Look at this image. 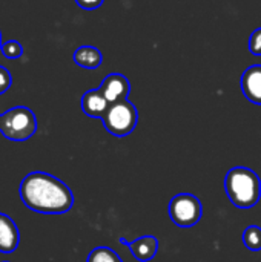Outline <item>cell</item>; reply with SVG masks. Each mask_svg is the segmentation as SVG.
<instances>
[{
    "label": "cell",
    "instance_id": "9c48e42d",
    "mask_svg": "<svg viewBox=\"0 0 261 262\" xmlns=\"http://www.w3.org/2000/svg\"><path fill=\"white\" fill-rule=\"evenodd\" d=\"M108 107L109 101L106 100L100 88L86 91L82 97V111L91 118H103Z\"/></svg>",
    "mask_w": 261,
    "mask_h": 262
},
{
    "label": "cell",
    "instance_id": "7c38bea8",
    "mask_svg": "<svg viewBox=\"0 0 261 262\" xmlns=\"http://www.w3.org/2000/svg\"><path fill=\"white\" fill-rule=\"evenodd\" d=\"M243 244L251 252H260L261 250V227L258 226H249L243 232Z\"/></svg>",
    "mask_w": 261,
    "mask_h": 262
},
{
    "label": "cell",
    "instance_id": "d6986e66",
    "mask_svg": "<svg viewBox=\"0 0 261 262\" xmlns=\"http://www.w3.org/2000/svg\"><path fill=\"white\" fill-rule=\"evenodd\" d=\"M0 124H2V115H0Z\"/></svg>",
    "mask_w": 261,
    "mask_h": 262
},
{
    "label": "cell",
    "instance_id": "277c9868",
    "mask_svg": "<svg viewBox=\"0 0 261 262\" xmlns=\"http://www.w3.org/2000/svg\"><path fill=\"white\" fill-rule=\"evenodd\" d=\"M105 129L114 137H126L134 132L138 123V111L129 101H117L109 104L105 117L102 118Z\"/></svg>",
    "mask_w": 261,
    "mask_h": 262
},
{
    "label": "cell",
    "instance_id": "8992f818",
    "mask_svg": "<svg viewBox=\"0 0 261 262\" xmlns=\"http://www.w3.org/2000/svg\"><path fill=\"white\" fill-rule=\"evenodd\" d=\"M100 91L109 101V104L128 100L131 92V83L129 80L122 74H109L105 77V80L100 84Z\"/></svg>",
    "mask_w": 261,
    "mask_h": 262
},
{
    "label": "cell",
    "instance_id": "3957f363",
    "mask_svg": "<svg viewBox=\"0 0 261 262\" xmlns=\"http://www.w3.org/2000/svg\"><path fill=\"white\" fill-rule=\"evenodd\" d=\"M0 132L11 141H26L37 132L35 114L26 106H15L2 114Z\"/></svg>",
    "mask_w": 261,
    "mask_h": 262
},
{
    "label": "cell",
    "instance_id": "9a60e30c",
    "mask_svg": "<svg viewBox=\"0 0 261 262\" xmlns=\"http://www.w3.org/2000/svg\"><path fill=\"white\" fill-rule=\"evenodd\" d=\"M249 51L254 55H261V28H257L249 37Z\"/></svg>",
    "mask_w": 261,
    "mask_h": 262
},
{
    "label": "cell",
    "instance_id": "ffe728a7",
    "mask_svg": "<svg viewBox=\"0 0 261 262\" xmlns=\"http://www.w3.org/2000/svg\"><path fill=\"white\" fill-rule=\"evenodd\" d=\"M3 262H8V261H3Z\"/></svg>",
    "mask_w": 261,
    "mask_h": 262
},
{
    "label": "cell",
    "instance_id": "e0dca14e",
    "mask_svg": "<svg viewBox=\"0 0 261 262\" xmlns=\"http://www.w3.org/2000/svg\"><path fill=\"white\" fill-rule=\"evenodd\" d=\"M105 0H75L77 6L82 8V9H86V11H92V9H97L103 5Z\"/></svg>",
    "mask_w": 261,
    "mask_h": 262
},
{
    "label": "cell",
    "instance_id": "52a82bcc",
    "mask_svg": "<svg viewBox=\"0 0 261 262\" xmlns=\"http://www.w3.org/2000/svg\"><path fill=\"white\" fill-rule=\"evenodd\" d=\"M120 244L126 246L132 253V256L140 262H149L151 259H154L158 250V239L152 235L137 238L131 243L126 239H120Z\"/></svg>",
    "mask_w": 261,
    "mask_h": 262
},
{
    "label": "cell",
    "instance_id": "ac0fdd59",
    "mask_svg": "<svg viewBox=\"0 0 261 262\" xmlns=\"http://www.w3.org/2000/svg\"><path fill=\"white\" fill-rule=\"evenodd\" d=\"M2 45H3V43H2V32H0V49H2Z\"/></svg>",
    "mask_w": 261,
    "mask_h": 262
},
{
    "label": "cell",
    "instance_id": "7a4b0ae2",
    "mask_svg": "<svg viewBox=\"0 0 261 262\" xmlns=\"http://www.w3.org/2000/svg\"><path fill=\"white\" fill-rule=\"evenodd\" d=\"M225 190L235 207L251 209L261 198L260 177L249 167H232L225 177Z\"/></svg>",
    "mask_w": 261,
    "mask_h": 262
},
{
    "label": "cell",
    "instance_id": "30bf717a",
    "mask_svg": "<svg viewBox=\"0 0 261 262\" xmlns=\"http://www.w3.org/2000/svg\"><path fill=\"white\" fill-rule=\"evenodd\" d=\"M20 241V233L15 223L0 213V253H12L17 250Z\"/></svg>",
    "mask_w": 261,
    "mask_h": 262
},
{
    "label": "cell",
    "instance_id": "5bb4252c",
    "mask_svg": "<svg viewBox=\"0 0 261 262\" xmlns=\"http://www.w3.org/2000/svg\"><path fill=\"white\" fill-rule=\"evenodd\" d=\"M2 54L6 58H20L23 55V46L17 40H9L2 45Z\"/></svg>",
    "mask_w": 261,
    "mask_h": 262
},
{
    "label": "cell",
    "instance_id": "5b68a950",
    "mask_svg": "<svg viewBox=\"0 0 261 262\" xmlns=\"http://www.w3.org/2000/svg\"><path fill=\"white\" fill-rule=\"evenodd\" d=\"M202 201L192 193H178L169 203V218L180 229H191L202 220Z\"/></svg>",
    "mask_w": 261,
    "mask_h": 262
},
{
    "label": "cell",
    "instance_id": "2e32d148",
    "mask_svg": "<svg viewBox=\"0 0 261 262\" xmlns=\"http://www.w3.org/2000/svg\"><path fill=\"white\" fill-rule=\"evenodd\" d=\"M12 84V77H11V72L0 64V95L5 94Z\"/></svg>",
    "mask_w": 261,
    "mask_h": 262
},
{
    "label": "cell",
    "instance_id": "4fadbf2b",
    "mask_svg": "<svg viewBox=\"0 0 261 262\" xmlns=\"http://www.w3.org/2000/svg\"><path fill=\"white\" fill-rule=\"evenodd\" d=\"M86 262H123L122 258L109 247H105V246H100V247H95L89 256H88V261Z\"/></svg>",
    "mask_w": 261,
    "mask_h": 262
},
{
    "label": "cell",
    "instance_id": "ba28073f",
    "mask_svg": "<svg viewBox=\"0 0 261 262\" xmlns=\"http://www.w3.org/2000/svg\"><path fill=\"white\" fill-rule=\"evenodd\" d=\"M242 91L251 103L261 106V64H252L243 72Z\"/></svg>",
    "mask_w": 261,
    "mask_h": 262
},
{
    "label": "cell",
    "instance_id": "6da1fadb",
    "mask_svg": "<svg viewBox=\"0 0 261 262\" xmlns=\"http://www.w3.org/2000/svg\"><path fill=\"white\" fill-rule=\"evenodd\" d=\"M18 193L28 209L43 215H63L74 206L71 189L46 172L28 173L20 183Z\"/></svg>",
    "mask_w": 261,
    "mask_h": 262
},
{
    "label": "cell",
    "instance_id": "8fae6325",
    "mask_svg": "<svg viewBox=\"0 0 261 262\" xmlns=\"http://www.w3.org/2000/svg\"><path fill=\"white\" fill-rule=\"evenodd\" d=\"M72 58L77 66L85 69H97L103 63V54L95 46H89V45L77 48Z\"/></svg>",
    "mask_w": 261,
    "mask_h": 262
}]
</instances>
